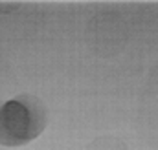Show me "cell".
Listing matches in <instances>:
<instances>
[{
	"mask_svg": "<svg viewBox=\"0 0 158 150\" xmlns=\"http://www.w3.org/2000/svg\"><path fill=\"white\" fill-rule=\"evenodd\" d=\"M48 113L39 97L24 93L0 105V145L20 147L37 139L46 128Z\"/></svg>",
	"mask_w": 158,
	"mask_h": 150,
	"instance_id": "6da1fadb",
	"label": "cell"
},
{
	"mask_svg": "<svg viewBox=\"0 0 158 150\" xmlns=\"http://www.w3.org/2000/svg\"><path fill=\"white\" fill-rule=\"evenodd\" d=\"M85 40L92 53L99 57H114L127 46L129 26L118 11H99L85 30Z\"/></svg>",
	"mask_w": 158,
	"mask_h": 150,
	"instance_id": "7a4b0ae2",
	"label": "cell"
},
{
	"mask_svg": "<svg viewBox=\"0 0 158 150\" xmlns=\"http://www.w3.org/2000/svg\"><path fill=\"white\" fill-rule=\"evenodd\" d=\"M86 150H129L127 145L118 139V137H112V136H103V137H98L94 139Z\"/></svg>",
	"mask_w": 158,
	"mask_h": 150,
	"instance_id": "3957f363",
	"label": "cell"
}]
</instances>
